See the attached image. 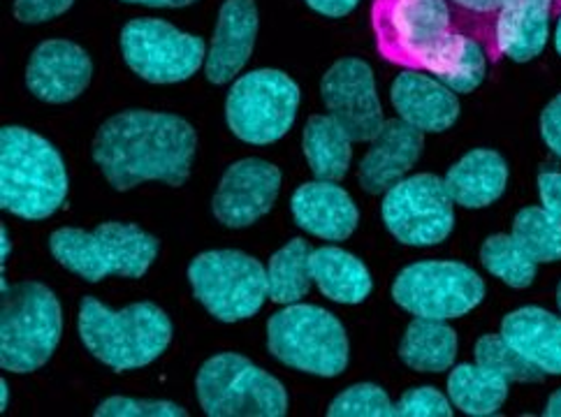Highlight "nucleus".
<instances>
[{
  "label": "nucleus",
  "instance_id": "obj_1",
  "mask_svg": "<svg viewBox=\"0 0 561 417\" xmlns=\"http://www.w3.org/2000/svg\"><path fill=\"white\" fill-rule=\"evenodd\" d=\"M197 149L195 128L182 116L128 109L100 126L93 161L112 188L130 190L145 182L184 186Z\"/></svg>",
  "mask_w": 561,
  "mask_h": 417
},
{
  "label": "nucleus",
  "instance_id": "obj_2",
  "mask_svg": "<svg viewBox=\"0 0 561 417\" xmlns=\"http://www.w3.org/2000/svg\"><path fill=\"white\" fill-rule=\"evenodd\" d=\"M376 51L388 63L444 79L462 54L467 37L446 0H374Z\"/></svg>",
  "mask_w": 561,
  "mask_h": 417
},
{
  "label": "nucleus",
  "instance_id": "obj_3",
  "mask_svg": "<svg viewBox=\"0 0 561 417\" xmlns=\"http://www.w3.org/2000/svg\"><path fill=\"white\" fill-rule=\"evenodd\" d=\"M68 197V172L58 149L22 126L0 130V207L45 221Z\"/></svg>",
  "mask_w": 561,
  "mask_h": 417
},
{
  "label": "nucleus",
  "instance_id": "obj_4",
  "mask_svg": "<svg viewBox=\"0 0 561 417\" xmlns=\"http://www.w3.org/2000/svg\"><path fill=\"white\" fill-rule=\"evenodd\" d=\"M77 327L87 350L114 371L149 367L168 350L174 332L168 313L151 302L112 311L91 294L79 306Z\"/></svg>",
  "mask_w": 561,
  "mask_h": 417
},
{
  "label": "nucleus",
  "instance_id": "obj_5",
  "mask_svg": "<svg viewBox=\"0 0 561 417\" xmlns=\"http://www.w3.org/2000/svg\"><path fill=\"white\" fill-rule=\"evenodd\" d=\"M49 251L68 271L98 283L107 276L142 278L158 257V240L133 223L110 221L93 232L56 230L49 236Z\"/></svg>",
  "mask_w": 561,
  "mask_h": 417
},
{
  "label": "nucleus",
  "instance_id": "obj_6",
  "mask_svg": "<svg viewBox=\"0 0 561 417\" xmlns=\"http://www.w3.org/2000/svg\"><path fill=\"white\" fill-rule=\"evenodd\" d=\"M64 334L58 297L37 281L3 290L0 302V367L12 373H33L45 367Z\"/></svg>",
  "mask_w": 561,
  "mask_h": 417
},
{
  "label": "nucleus",
  "instance_id": "obj_7",
  "mask_svg": "<svg viewBox=\"0 0 561 417\" xmlns=\"http://www.w3.org/2000/svg\"><path fill=\"white\" fill-rule=\"evenodd\" d=\"M267 348L280 364L334 379L348 367L351 346L339 317L313 304H286L267 323Z\"/></svg>",
  "mask_w": 561,
  "mask_h": 417
},
{
  "label": "nucleus",
  "instance_id": "obj_8",
  "mask_svg": "<svg viewBox=\"0 0 561 417\" xmlns=\"http://www.w3.org/2000/svg\"><path fill=\"white\" fill-rule=\"evenodd\" d=\"M197 399L209 417H284L288 392L272 373L237 352H220L199 367Z\"/></svg>",
  "mask_w": 561,
  "mask_h": 417
},
{
  "label": "nucleus",
  "instance_id": "obj_9",
  "mask_svg": "<svg viewBox=\"0 0 561 417\" xmlns=\"http://www.w3.org/2000/svg\"><path fill=\"white\" fill-rule=\"evenodd\" d=\"M188 283L197 302L220 323L253 317L270 297L267 269L242 251L199 253L188 267Z\"/></svg>",
  "mask_w": 561,
  "mask_h": 417
},
{
  "label": "nucleus",
  "instance_id": "obj_10",
  "mask_svg": "<svg viewBox=\"0 0 561 417\" xmlns=\"http://www.w3.org/2000/svg\"><path fill=\"white\" fill-rule=\"evenodd\" d=\"M299 109V86L280 70L263 68L242 74L226 97V121L237 139L265 147L284 137Z\"/></svg>",
  "mask_w": 561,
  "mask_h": 417
},
{
  "label": "nucleus",
  "instance_id": "obj_11",
  "mask_svg": "<svg viewBox=\"0 0 561 417\" xmlns=\"http://www.w3.org/2000/svg\"><path fill=\"white\" fill-rule=\"evenodd\" d=\"M392 300L415 317L450 321L485 300V283L455 260H425L404 267L392 283Z\"/></svg>",
  "mask_w": 561,
  "mask_h": 417
},
{
  "label": "nucleus",
  "instance_id": "obj_12",
  "mask_svg": "<svg viewBox=\"0 0 561 417\" xmlns=\"http://www.w3.org/2000/svg\"><path fill=\"white\" fill-rule=\"evenodd\" d=\"M126 66L145 82L179 84L205 66L207 45L199 35L174 28L163 19H133L122 31Z\"/></svg>",
  "mask_w": 561,
  "mask_h": 417
},
{
  "label": "nucleus",
  "instance_id": "obj_13",
  "mask_svg": "<svg viewBox=\"0 0 561 417\" xmlns=\"http://www.w3.org/2000/svg\"><path fill=\"white\" fill-rule=\"evenodd\" d=\"M380 213L388 232L407 246H436L455 228V202L436 174L404 176L386 190Z\"/></svg>",
  "mask_w": 561,
  "mask_h": 417
},
{
  "label": "nucleus",
  "instance_id": "obj_14",
  "mask_svg": "<svg viewBox=\"0 0 561 417\" xmlns=\"http://www.w3.org/2000/svg\"><path fill=\"white\" fill-rule=\"evenodd\" d=\"M320 95L328 112L342 124L353 142H374L388 118L380 107L374 70L359 58H342L323 77Z\"/></svg>",
  "mask_w": 561,
  "mask_h": 417
},
{
  "label": "nucleus",
  "instance_id": "obj_15",
  "mask_svg": "<svg viewBox=\"0 0 561 417\" xmlns=\"http://www.w3.org/2000/svg\"><path fill=\"white\" fill-rule=\"evenodd\" d=\"M280 190V170L260 158H244L220 178L211 211L226 228H249L272 211Z\"/></svg>",
  "mask_w": 561,
  "mask_h": 417
},
{
  "label": "nucleus",
  "instance_id": "obj_16",
  "mask_svg": "<svg viewBox=\"0 0 561 417\" xmlns=\"http://www.w3.org/2000/svg\"><path fill=\"white\" fill-rule=\"evenodd\" d=\"M91 77L93 63L87 49L70 39H47L31 54L26 86L37 101L64 105L87 91Z\"/></svg>",
  "mask_w": 561,
  "mask_h": 417
},
{
  "label": "nucleus",
  "instance_id": "obj_17",
  "mask_svg": "<svg viewBox=\"0 0 561 417\" xmlns=\"http://www.w3.org/2000/svg\"><path fill=\"white\" fill-rule=\"evenodd\" d=\"M257 37L255 0H226L218 10L211 47L205 58V74L211 84H228L244 70Z\"/></svg>",
  "mask_w": 561,
  "mask_h": 417
},
{
  "label": "nucleus",
  "instance_id": "obj_18",
  "mask_svg": "<svg viewBox=\"0 0 561 417\" xmlns=\"http://www.w3.org/2000/svg\"><path fill=\"white\" fill-rule=\"evenodd\" d=\"M425 149V132L409 126L402 118H390L359 161L357 178L367 193L378 195L392 188L420 161Z\"/></svg>",
  "mask_w": 561,
  "mask_h": 417
},
{
  "label": "nucleus",
  "instance_id": "obj_19",
  "mask_svg": "<svg viewBox=\"0 0 561 417\" xmlns=\"http://www.w3.org/2000/svg\"><path fill=\"white\" fill-rule=\"evenodd\" d=\"M390 103L402 121L423 132H446L459 118L457 93L417 70H407L394 79Z\"/></svg>",
  "mask_w": 561,
  "mask_h": 417
},
{
  "label": "nucleus",
  "instance_id": "obj_20",
  "mask_svg": "<svg viewBox=\"0 0 561 417\" xmlns=\"http://www.w3.org/2000/svg\"><path fill=\"white\" fill-rule=\"evenodd\" d=\"M295 223L305 232L328 242H344L359 223L353 197L336 182H309L290 197Z\"/></svg>",
  "mask_w": 561,
  "mask_h": 417
},
{
  "label": "nucleus",
  "instance_id": "obj_21",
  "mask_svg": "<svg viewBox=\"0 0 561 417\" xmlns=\"http://www.w3.org/2000/svg\"><path fill=\"white\" fill-rule=\"evenodd\" d=\"M552 16V0H504L494 26L492 63L501 56L527 63L543 54Z\"/></svg>",
  "mask_w": 561,
  "mask_h": 417
},
{
  "label": "nucleus",
  "instance_id": "obj_22",
  "mask_svg": "<svg viewBox=\"0 0 561 417\" xmlns=\"http://www.w3.org/2000/svg\"><path fill=\"white\" fill-rule=\"evenodd\" d=\"M504 341L540 373L561 375V317L540 309L523 306L501 321Z\"/></svg>",
  "mask_w": 561,
  "mask_h": 417
},
{
  "label": "nucleus",
  "instance_id": "obj_23",
  "mask_svg": "<svg viewBox=\"0 0 561 417\" xmlns=\"http://www.w3.org/2000/svg\"><path fill=\"white\" fill-rule=\"evenodd\" d=\"M444 184L455 205L485 209L504 195L508 186V163L492 149H473L446 172Z\"/></svg>",
  "mask_w": 561,
  "mask_h": 417
},
{
  "label": "nucleus",
  "instance_id": "obj_24",
  "mask_svg": "<svg viewBox=\"0 0 561 417\" xmlns=\"http://www.w3.org/2000/svg\"><path fill=\"white\" fill-rule=\"evenodd\" d=\"M311 278L323 297L339 304L365 302L374 286L367 265L336 246L311 251Z\"/></svg>",
  "mask_w": 561,
  "mask_h": 417
},
{
  "label": "nucleus",
  "instance_id": "obj_25",
  "mask_svg": "<svg viewBox=\"0 0 561 417\" xmlns=\"http://www.w3.org/2000/svg\"><path fill=\"white\" fill-rule=\"evenodd\" d=\"M351 147V132L332 114H316L307 121L302 149L313 176L320 182H339L348 174L353 158Z\"/></svg>",
  "mask_w": 561,
  "mask_h": 417
},
{
  "label": "nucleus",
  "instance_id": "obj_26",
  "mask_svg": "<svg viewBox=\"0 0 561 417\" xmlns=\"http://www.w3.org/2000/svg\"><path fill=\"white\" fill-rule=\"evenodd\" d=\"M511 381L483 364H459L448 375V399L473 417L496 415L508 399Z\"/></svg>",
  "mask_w": 561,
  "mask_h": 417
},
{
  "label": "nucleus",
  "instance_id": "obj_27",
  "mask_svg": "<svg viewBox=\"0 0 561 417\" xmlns=\"http://www.w3.org/2000/svg\"><path fill=\"white\" fill-rule=\"evenodd\" d=\"M402 362L423 373H444L455 364L457 332L446 321L415 317L399 344Z\"/></svg>",
  "mask_w": 561,
  "mask_h": 417
},
{
  "label": "nucleus",
  "instance_id": "obj_28",
  "mask_svg": "<svg viewBox=\"0 0 561 417\" xmlns=\"http://www.w3.org/2000/svg\"><path fill=\"white\" fill-rule=\"evenodd\" d=\"M311 246L305 240H290L278 248L267 265V292L276 304H297L311 290Z\"/></svg>",
  "mask_w": 561,
  "mask_h": 417
},
{
  "label": "nucleus",
  "instance_id": "obj_29",
  "mask_svg": "<svg viewBox=\"0 0 561 417\" xmlns=\"http://www.w3.org/2000/svg\"><path fill=\"white\" fill-rule=\"evenodd\" d=\"M480 263L511 288H529L536 278L538 263L513 234H492L480 248Z\"/></svg>",
  "mask_w": 561,
  "mask_h": 417
},
{
  "label": "nucleus",
  "instance_id": "obj_30",
  "mask_svg": "<svg viewBox=\"0 0 561 417\" xmlns=\"http://www.w3.org/2000/svg\"><path fill=\"white\" fill-rule=\"evenodd\" d=\"M511 234L536 263L561 260V216L543 207H527L517 211Z\"/></svg>",
  "mask_w": 561,
  "mask_h": 417
},
{
  "label": "nucleus",
  "instance_id": "obj_31",
  "mask_svg": "<svg viewBox=\"0 0 561 417\" xmlns=\"http://www.w3.org/2000/svg\"><path fill=\"white\" fill-rule=\"evenodd\" d=\"M453 10L455 24L465 35L485 47L490 61L494 54V26L504 0H446Z\"/></svg>",
  "mask_w": 561,
  "mask_h": 417
},
{
  "label": "nucleus",
  "instance_id": "obj_32",
  "mask_svg": "<svg viewBox=\"0 0 561 417\" xmlns=\"http://www.w3.org/2000/svg\"><path fill=\"white\" fill-rule=\"evenodd\" d=\"M476 362L490 367L499 373H504L511 383H527V381H538L540 373L534 369L527 360H523L506 341L501 334H485L476 341Z\"/></svg>",
  "mask_w": 561,
  "mask_h": 417
},
{
  "label": "nucleus",
  "instance_id": "obj_33",
  "mask_svg": "<svg viewBox=\"0 0 561 417\" xmlns=\"http://www.w3.org/2000/svg\"><path fill=\"white\" fill-rule=\"evenodd\" d=\"M330 417H394V404L383 387L359 383L344 390L328 408Z\"/></svg>",
  "mask_w": 561,
  "mask_h": 417
},
{
  "label": "nucleus",
  "instance_id": "obj_34",
  "mask_svg": "<svg viewBox=\"0 0 561 417\" xmlns=\"http://www.w3.org/2000/svg\"><path fill=\"white\" fill-rule=\"evenodd\" d=\"M485 68H488V51L485 47L478 43L473 37H467V45L459 54L455 68L438 82H444L448 89L455 93H471L476 91L485 79Z\"/></svg>",
  "mask_w": 561,
  "mask_h": 417
},
{
  "label": "nucleus",
  "instance_id": "obj_35",
  "mask_svg": "<svg viewBox=\"0 0 561 417\" xmlns=\"http://www.w3.org/2000/svg\"><path fill=\"white\" fill-rule=\"evenodd\" d=\"M186 408L172 402L128 399V396H110L95 408V417H186Z\"/></svg>",
  "mask_w": 561,
  "mask_h": 417
},
{
  "label": "nucleus",
  "instance_id": "obj_36",
  "mask_svg": "<svg viewBox=\"0 0 561 417\" xmlns=\"http://www.w3.org/2000/svg\"><path fill=\"white\" fill-rule=\"evenodd\" d=\"M453 402L436 387H411L394 404V417H450Z\"/></svg>",
  "mask_w": 561,
  "mask_h": 417
},
{
  "label": "nucleus",
  "instance_id": "obj_37",
  "mask_svg": "<svg viewBox=\"0 0 561 417\" xmlns=\"http://www.w3.org/2000/svg\"><path fill=\"white\" fill-rule=\"evenodd\" d=\"M75 0H14V16L22 24H45L66 14Z\"/></svg>",
  "mask_w": 561,
  "mask_h": 417
},
{
  "label": "nucleus",
  "instance_id": "obj_38",
  "mask_svg": "<svg viewBox=\"0 0 561 417\" xmlns=\"http://www.w3.org/2000/svg\"><path fill=\"white\" fill-rule=\"evenodd\" d=\"M540 137H543L548 149L561 158V93L552 97L543 114H540Z\"/></svg>",
  "mask_w": 561,
  "mask_h": 417
},
{
  "label": "nucleus",
  "instance_id": "obj_39",
  "mask_svg": "<svg viewBox=\"0 0 561 417\" xmlns=\"http://www.w3.org/2000/svg\"><path fill=\"white\" fill-rule=\"evenodd\" d=\"M538 195L546 211L561 216V172H540Z\"/></svg>",
  "mask_w": 561,
  "mask_h": 417
},
{
  "label": "nucleus",
  "instance_id": "obj_40",
  "mask_svg": "<svg viewBox=\"0 0 561 417\" xmlns=\"http://www.w3.org/2000/svg\"><path fill=\"white\" fill-rule=\"evenodd\" d=\"M305 3L318 14L330 16V19H342L357 8L359 0H305Z\"/></svg>",
  "mask_w": 561,
  "mask_h": 417
},
{
  "label": "nucleus",
  "instance_id": "obj_41",
  "mask_svg": "<svg viewBox=\"0 0 561 417\" xmlns=\"http://www.w3.org/2000/svg\"><path fill=\"white\" fill-rule=\"evenodd\" d=\"M124 3L147 5V8H188L197 3V0H124Z\"/></svg>",
  "mask_w": 561,
  "mask_h": 417
},
{
  "label": "nucleus",
  "instance_id": "obj_42",
  "mask_svg": "<svg viewBox=\"0 0 561 417\" xmlns=\"http://www.w3.org/2000/svg\"><path fill=\"white\" fill-rule=\"evenodd\" d=\"M543 415L561 417V387L554 394H550V399H548V404L543 408Z\"/></svg>",
  "mask_w": 561,
  "mask_h": 417
},
{
  "label": "nucleus",
  "instance_id": "obj_43",
  "mask_svg": "<svg viewBox=\"0 0 561 417\" xmlns=\"http://www.w3.org/2000/svg\"><path fill=\"white\" fill-rule=\"evenodd\" d=\"M0 244H3V263H5L8 255H10V234H8L5 225L0 228Z\"/></svg>",
  "mask_w": 561,
  "mask_h": 417
},
{
  "label": "nucleus",
  "instance_id": "obj_44",
  "mask_svg": "<svg viewBox=\"0 0 561 417\" xmlns=\"http://www.w3.org/2000/svg\"><path fill=\"white\" fill-rule=\"evenodd\" d=\"M0 390H3V399H0V410H5V408H8V399H10L8 381H0Z\"/></svg>",
  "mask_w": 561,
  "mask_h": 417
},
{
  "label": "nucleus",
  "instance_id": "obj_45",
  "mask_svg": "<svg viewBox=\"0 0 561 417\" xmlns=\"http://www.w3.org/2000/svg\"><path fill=\"white\" fill-rule=\"evenodd\" d=\"M554 47H557V54L561 56V12L557 14V33H554Z\"/></svg>",
  "mask_w": 561,
  "mask_h": 417
},
{
  "label": "nucleus",
  "instance_id": "obj_46",
  "mask_svg": "<svg viewBox=\"0 0 561 417\" xmlns=\"http://www.w3.org/2000/svg\"><path fill=\"white\" fill-rule=\"evenodd\" d=\"M561 12V0H552V14L557 16Z\"/></svg>",
  "mask_w": 561,
  "mask_h": 417
},
{
  "label": "nucleus",
  "instance_id": "obj_47",
  "mask_svg": "<svg viewBox=\"0 0 561 417\" xmlns=\"http://www.w3.org/2000/svg\"><path fill=\"white\" fill-rule=\"evenodd\" d=\"M557 304H559V311H561V283L557 286Z\"/></svg>",
  "mask_w": 561,
  "mask_h": 417
}]
</instances>
